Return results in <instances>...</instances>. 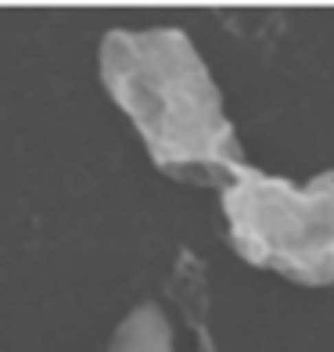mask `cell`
<instances>
[{
	"instance_id": "obj_3",
	"label": "cell",
	"mask_w": 334,
	"mask_h": 352,
	"mask_svg": "<svg viewBox=\"0 0 334 352\" xmlns=\"http://www.w3.org/2000/svg\"><path fill=\"white\" fill-rule=\"evenodd\" d=\"M108 352H177L172 349V324L158 302H140L119 320Z\"/></svg>"
},
{
	"instance_id": "obj_2",
	"label": "cell",
	"mask_w": 334,
	"mask_h": 352,
	"mask_svg": "<svg viewBox=\"0 0 334 352\" xmlns=\"http://www.w3.org/2000/svg\"><path fill=\"white\" fill-rule=\"evenodd\" d=\"M227 241L248 266L302 287L334 284V169L295 184L245 162L219 187Z\"/></svg>"
},
{
	"instance_id": "obj_1",
	"label": "cell",
	"mask_w": 334,
	"mask_h": 352,
	"mask_svg": "<svg viewBox=\"0 0 334 352\" xmlns=\"http://www.w3.org/2000/svg\"><path fill=\"white\" fill-rule=\"evenodd\" d=\"M98 72L169 180L223 187L248 162L216 76L183 25L108 29Z\"/></svg>"
}]
</instances>
